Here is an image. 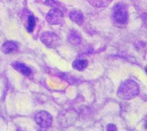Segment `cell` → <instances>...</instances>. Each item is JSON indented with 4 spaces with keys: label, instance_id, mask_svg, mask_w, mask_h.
Here are the masks:
<instances>
[{
    "label": "cell",
    "instance_id": "9a60e30c",
    "mask_svg": "<svg viewBox=\"0 0 147 131\" xmlns=\"http://www.w3.org/2000/svg\"><path fill=\"white\" fill-rule=\"evenodd\" d=\"M142 18H143V22H144V25L146 26L147 27V13H145V14H143V16H142Z\"/></svg>",
    "mask_w": 147,
    "mask_h": 131
},
{
    "label": "cell",
    "instance_id": "ba28073f",
    "mask_svg": "<svg viewBox=\"0 0 147 131\" xmlns=\"http://www.w3.org/2000/svg\"><path fill=\"white\" fill-rule=\"evenodd\" d=\"M69 16H70V19H71L73 22L77 23L78 25H82V24L84 23V15H83V13H82L81 11H79V10L74 9V10L71 11Z\"/></svg>",
    "mask_w": 147,
    "mask_h": 131
},
{
    "label": "cell",
    "instance_id": "9c48e42d",
    "mask_svg": "<svg viewBox=\"0 0 147 131\" xmlns=\"http://www.w3.org/2000/svg\"><path fill=\"white\" fill-rule=\"evenodd\" d=\"M68 41L73 45H78L82 42V37L81 34L76 31V30H71L68 35Z\"/></svg>",
    "mask_w": 147,
    "mask_h": 131
},
{
    "label": "cell",
    "instance_id": "4fadbf2b",
    "mask_svg": "<svg viewBox=\"0 0 147 131\" xmlns=\"http://www.w3.org/2000/svg\"><path fill=\"white\" fill-rule=\"evenodd\" d=\"M45 3H46L47 5H48V6H50V7H52V8H59V9H60V8H59V7H60V4L58 3H57L56 1H54V0H46Z\"/></svg>",
    "mask_w": 147,
    "mask_h": 131
},
{
    "label": "cell",
    "instance_id": "5bb4252c",
    "mask_svg": "<svg viewBox=\"0 0 147 131\" xmlns=\"http://www.w3.org/2000/svg\"><path fill=\"white\" fill-rule=\"evenodd\" d=\"M106 130L107 131H117V127L113 124H108Z\"/></svg>",
    "mask_w": 147,
    "mask_h": 131
},
{
    "label": "cell",
    "instance_id": "7c38bea8",
    "mask_svg": "<svg viewBox=\"0 0 147 131\" xmlns=\"http://www.w3.org/2000/svg\"><path fill=\"white\" fill-rule=\"evenodd\" d=\"M35 24H36V19L34 15H29L28 17V24H27V31L31 33L33 32L34 27H35Z\"/></svg>",
    "mask_w": 147,
    "mask_h": 131
},
{
    "label": "cell",
    "instance_id": "7a4b0ae2",
    "mask_svg": "<svg viewBox=\"0 0 147 131\" xmlns=\"http://www.w3.org/2000/svg\"><path fill=\"white\" fill-rule=\"evenodd\" d=\"M113 20L119 25H124L127 22L128 13L126 5L123 3H117L113 8Z\"/></svg>",
    "mask_w": 147,
    "mask_h": 131
},
{
    "label": "cell",
    "instance_id": "e0dca14e",
    "mask_svg": "<svg viewBox=\"0 0 147 131\" xmlns=\"http://www.w3.org/2000/svg\"><path fill=\"white\" fill-rule=\"evenodd\" d=\"M145 128L147 130V121L146 122V124H145Z\"/></svg>",
    "mask_w": 147,
    "mask_h": 131
},
{
    "label": "cell",
    "instance_id": "52a82bcc",
    "mask_svg": "<svg viewBox=\"0 0 147 131\" xmlns=\"http://www.w3.org/2000/svg\"><path fill=\"white\" fill-rule=\"evenodd\" d=\"M12 67L18 71L19 73L22 74L25 76H29L32 73V70L29 67H28L26 64L22 63H19V62H15L12 63Z\"/></svg>",
    "mask_w": 147,
    "mask_h": 131
},
{
    "label": "cell",
    "instance_id": "8fae6325",
    "mask_svg": "<svg viewBox=\"0 0 147 131\" xmlns=\"http://www.w3.org/2000/svg\"><path fill=\"white\" fill-rule=\"evenodd\" d=\"M88 2L95 8H104L109 6L112 0H88Z\"/></svg>",
    "mask_w": 147,
    "mask_h": 131
},
{
    "label": "cell",
    "instance_id": "2e32d148",
    "mask_svg": "<svg viewBox=\"0 0 147 131\" xmlns=\"http://www.w3.org/2000/svg\"><path fill=\"white\" fill-rule=\"evenodd\" d=\"M3 3H9V2H10L11 0H1Z\"/></svg>",
    "mask_w": 147,
    "mask_h": 131
},
{
    "label": "cell",
    "instance_id": "3957f363",
    "mask_svg": "<svg viewBox=\"0 0 147 131\" xmlns=\"http://www.w3.org/2000/svg\"><path fill=\"white\" fill-rule=\"evenodd\" d=\"M34 121L40 128L46 129V128H48L52 125L53 117L47 112L40 111V112H38L34 115Z\"/></svg>",
    "mask_w": 147,
    "mask_h": 131
},
{
    "label": "cell",
    "instance_id": "277c9868",
    "mask_svg": "<svg viewBox=\"0 0 147 131\" xmlns=\"http://www.w3.org/2000/svg\"><path fill=\"white\" fill-rule=\"evenodd\" d=\"M41 42L49 48H56L60 43V39L57 34L53 32H45L40 36Z\"/></svg>",
    "mask_w": 147,
    "mask_h": 131
},
{
    "label": "cell",
    "instance_id": "30bf717a",
    "mask_svg": "<svg viewBox=\"0 0 147 131\" xmlns=\"http://www.w3.org/2000/svg\"><path fill=\"white\" fill-rule=\"evenodd\" d=\"M88 60L86 59H77L73 62L72 63V67L74 70H78V71H82L84 70H85L88 66Z\"/></svg>",
    "mask_w": 147,
    "mask_h": 131
},
{
    "label": "cell",
    "instance_id": "8992f818",
    "mask_svg": "<svg viewBox=\"0 0 147 131\" xmlns=\"http://www.w3.org/2000/svg\"><path fill=\"white\" fill-rule=\"evenodd\" d=\"M18 48H19V45L17 42L12 41V40H8L3 44V45L1 46V51L5 54H9V53H12V52L17 51Z\"/></svg>",
    "mask_w": 147,
    "mask_h": 131
},
{
    "label": "cell",
    "instance_id": "ac0fdd59",
    "mask_svg": "<svg viewBox=\"0 0 147 131\" xmlns=\"http://www.w3.org/2000/svg\"><path fill=\"white\" fill-rule=\"evenodd\" d=\"M146 74H147V66L146 67Z\"/></svg>",
    "mask_w": 147,
    "mask_h": 131
},
{
    "label": "cell",
    "instance_id": "6da1fadb",
    "mask_svg": "<svg viewBox=\"0 0 147 131\" xmlns=\"http://www.w3.org/2000/svg\"><path fill=\"white\" fill-rule=\"evenodd\" d=\"M140 94V87L138 83L133 80H127L121 84L118 88L117 95L121 100H130Z\"/></svg>",
    "mask_w": 147,
    "mask_h": 131
},
{
    "label": "cell",
    "instance_id": "d6986e66",
    "mask_svg": "<svg viewBox=\"0 0 147 131\" xmlns=\"http://www.w3.org/2000/svg\"><path fill=\"white\" fill-rule=\"evenodd\" d=\"M18 131H22V130H18Z\"/></svg>",
    "mask_w": 147,
    "mask_h": 131
},
{
    "label": "cell",
    "instance_id": "5b68a950",
    "mask_svg": "<svg viewBox=\"0 0 147 131\" xmlns=\"http://www.w3.org/2000/svg\"><path fill=\"white\" fill-rule=\"evenodd\" d=\"M47 21L51 25H59L63 21L64 13L59 8H53L47 15Z\"/></svg>",
    "mask_w": 147,
    "mask_h": 131
}]
</instances>
